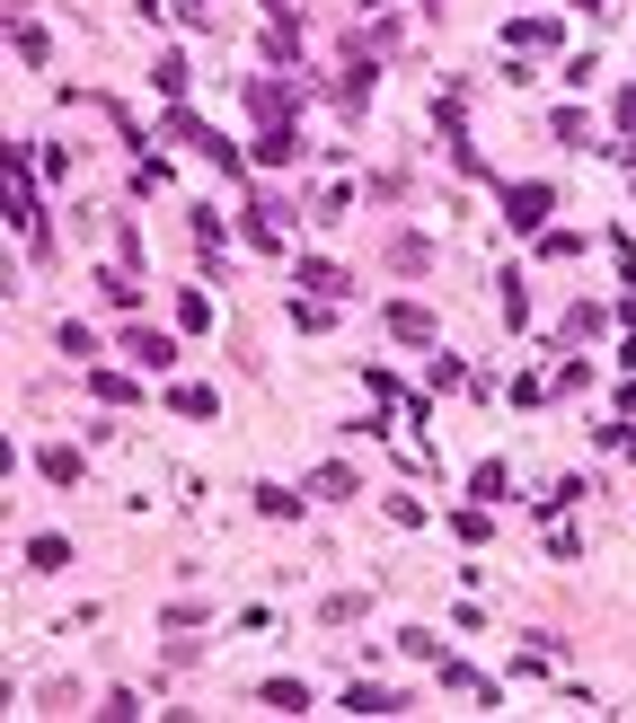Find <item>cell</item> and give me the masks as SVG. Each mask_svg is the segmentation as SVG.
<instances>
[{
  "mask_svg": "<svg viewBox=\"0 0 636 723\" xmlns=\"http://www.w3.org/2000/svg\"><path fill=\"white\" fill-rule=\"evenodd\" d=\"M504 221H513V230H539V221H548V194H539V185H513V212H504Z\"/></svg>",
  "mask_w": 636,
  "mask_h": 723,
  "instance_id": "1",
  "label": "cell"
},
{
  "mask_svg": "<svg viewBox=\"0 0 636 723\" xmlns=\"http://www.w3.org/2000/svg\"><path fill=\"white\" fill-rule=\"evenodd\" d=\"M124 353H133V362H151V371H168V362H177V345H168V336H142V326L124 336Z\"/></svg>",
  "mask_w": 636,
  "mask_h": 723,
  "instance_id": "2",
  "label": "cell"
}]
</instances>
